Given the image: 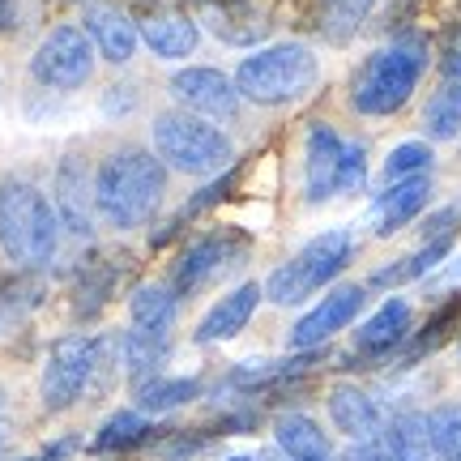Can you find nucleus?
<instances>
[{
  "instance_id": "nucleus-1",
  "label": "nucleus",
  "mask_w": 461,
  "mask_h": 461,
  "mask_svg": "<svg viewBox=\"0 0 461 461\" xmlns=\"http://www.w3.org/2000/svg\"><path fill=\"white\" fill-rule=\"evenodd\" d=\"M167 193V167L154 149H115L95 171V210L115 230L141 227Z\"/></svg>"
},
{
  "instance_id": "nucleus-35",
  "label": "nucleus",
  "mask_w": 461,
  "mask_h": 461,
  "mask_svg": "<svg viewBox=\"0 0 461 461\" xmlns=\"http://www.w3.org/2000/svg\"><path fill=\"white\" fill-rule=\"evenodd\" d=\"M227 188H230V176H222V180H218V184H210L205 193H197V197L188 201V210H184V214H201V210H210L214 201H222V197H227Z\"/></svg>"
},
{
  "instance_id": "nucleus-42",
  "label": "nucleus",
  "mask_w": 461,
  "mask_h": 461,
  "mask_svg": "<svg viewBox=\"0 0 461 461\" xmlns=\"http://www.w3.org/2000/svg\"><path fill=\"white\" fill-rule=\"evenodd\" d=\"M0 406H5V393H0Z\"/></svg>"
},
{
  "instance_id": "nucleus-5",
  "label": "nucleus",
  "mask_w": 461,
  "mask_h": 461,
  "mask_svg": "<svg viewBox=\"0 0 461 461\" xmlns=\"http://www.w3.org/2000/svg\"><path fill=\"white\" fill-rule=\"evenodd\" d=\"M149 141H154V154L163 158V167L184 171V176H214L235 158V146H230L227 132L193 112L154 115Z\"/></svg>"
},
{
  "instance_id": "nucleus-13",
  "label": "nucleus",
  "mask_w": 461,
  "mask_h": 461,
  "mask_svg": "<svg viewBox=\"0 0 461 461\" xmlns=\"http://www.w3.org/2000/svg\"><path fill=\"white\" fill-rule=\"evenodd\" d=\"M342 154H346V141L330 129V124L316 120L312 129H308V163H303V184H308V201H312V205L338 197Z\"/></svg>"
},
{
  "instance_id": "nucleus-10",
  "label": "nucleus",
  "mask_w": 461,
  "mask_h": 461,
  "mask_svg": "<svg viewBox=\"0 0 461 461\" xmlns=\"http://www.w3.org/2000/svg\"><path fill=\"white\" fill-rule=\"evenodd\" d=\"M167 90H171L193 115H218V120H227V115L240 112V90H235V82L210 65L180 68Z\"/></svg>"
},
{
  "instance_id": "nucleus-27",
  "label": "nucleus",
  "mask_w": 461,
  "mask_h": 461,
  "mask_svg": "<svg viewBox=\"0 0 461 461\" xmlns=\"http://www.w3.org/2000/svg\"><path fill=\"white\" fill-rule=\"evenodd\" d=\"M193 397H201V380H193V376L146 380V384H141V393H137V406L149 411V414H158V411H176V406L193 402Z\"/></svg>"
},
{
  "instance_id": "nucleus-39",
  "label": "nucleus",
  "mask_w": 461,
  "mask_h": 461,
  "mask_svg": "<svg viewBox=\"0 0 461 461\" xmlns=\"http://www.w3.org/2000/svg\"><path fill=\"white\" fill-rule=\"evenodd\" d=\"M14 17H17V5H14V0H0V34L14 26Z\"/></svg>"
},
{
  "instance_id": "nucleus-2",
  "label": "nucleus",
  "mask_w": 461,
  "mask_h": 461,
  "mask_svg": "<svg viewBox=\"0 0 461 461\" xmlns=\"http://www.w3.org/2000/svg\"><path fill=\"white\" fill-rule=\"evenodd\" d=\"M60 244V218L31 180H9L0 184V248L5 257L22 269H39L56 257Z\"/></svg>"
},
{
  "instance_id": "nucleus-34",
  "label": "nucleus",
  "mask_w": 461,
  "mask_h": 461,
  "mask_svg": "<svg viewBox=\"0 0 461 461\" xmlns=\"http://www.w3.org/2000/svg\"><path fill=\"white\" fill-rule=\"evenodd\" d=\"M346 461H397V453L389 448L384 436H376V440H359V445L346 453Z\"/></svg>"
},
{
  "instance_id": "nucleus-18",
  "label": "nucleus",
  "mask_w": 461,
  "mask_h": 461,
  "mask_svg": "<svg viewBox=\"0 0 461 461\" xmlns=\"http://www.w3.org/2000/svg\"><path fill=\"white\" fill-rule=\"evenodd\" d=\"M330 419H333V428L346 431L355 445H359V440H376L380 436L376 402L363 393V389H355V384H338V389L330 393Z\"/></svg>"
},
{
  "instance_id": "nucleus-41",
  "label": "nucleus",
  "mask_w": 461,
  "mask_h": 461,
  "mask_svg": "<svg viewBox=\"0 0 461 461\" xmlns=\"http://www.w3.org/2000/svg\"><path fill=\"white\" fill-rule=\"evenodd\" d=\"M230 461H252V457H230Z\"/></svg>"
},
{
  "instance_id": "nucleus-14",
  "label": "nucleus",
  "mask_w": 461,
  "mask_h": 461,
  "mask_svg": "<svg viewBox=\"0 0 461 461\" xmlns=\"http://www.w3.org/2000/svg\"><path fill=\"white\" fill-rule=\"evenodd\" d=\"M431 197V180L428 176H411V180H397L389 184L376 201H372V210H367V227L372 235H393L411 222Z\"/></svg>"
},
{
  "instance_id": "nucleus-22",
  "label": "nucleus",
  "mask_w": 461,
  "mask_h": 461,
  "mask_svg": "<svg viewBox=\"0 0 461 461\" xmlns=\"http://www.w3.org/2000/svg\"><path fill=\"white\" fill-rule=\"evenodd\" d=\"M167 346L171 333H149V330H129L120 342V363H124V376L129 380H146L154 376L167 359Z\"/></svg>"
},
{
  "instance_id": "nucleus-43",
  "label": "nucleus",
  "mask_w": 461,
  "mask_h": 461,
  "mask_svg": "<svg viewBox=\"0 0 461 461\" xmlns=\"http://www.w3.org/2000/svg\"><path fill=\"white\" fill-rule=\"evenodd\" d=\"M0 303H5V299H0Z\"/></svg>"
},
{
  "instance_id": "nucleus-20",
  "label": "nucleus",
  "mask_w": 461,
  "mask_h": 461,
  "mask_svg": "<svg viewBox=\"0 0 461 461\" xmlns=\"http://www.w3.org/2000/svg\"><path fill=\"white\" fill-rule=\"evenodd\" d=\"M180 316V295L171 291V282H146L137 286L129 299V321L132 330H149V333H171Z\"/></svg>"
},
{
  "instance_id": "nucleus-12",
  "label": "nucleus",
  "mask_w": 461,
  "mask_h": 461,
  "mask_svg": "<svg viewBox=\"0 0 461 461\" xmlns=\"http://www.w3.org/2000/svg\"><path fill=\"white\" fill-rule=\"evenodd\" d=\"M56 218L77 240L95 235V176L82 158H65L56 167Z\"/></svg>"
},
{
  "instance_id": "nucleus-15",
  "label": "nucleus",
  "mask_w": 461,
  "mask_h": 461,
  "mask_svg": "<svg viewBox=\"0 0 461 461\" xmlns=\"http://www.w3.org/2000/svg\"><path fill=\"white\" fill-rule=\"evenodd\" d=\"M86 34H90L95 51L112 65H129L137 56V43H141V31L132 26V17L112 9V5H90L86 9Z\"/></svg>"
},
{
  "instance_id": "nucleus-26",
  "label": "nucleus",
  "mask_w": 461,
  "mask_h": 461,
  "mask_svg": "<svg viewBox=\"0 0 461 461\" xmlns=\"http://www.w3.org/2000/svg\"><path fill=\"white\" fill-rule=\"evenodd\" d=\"M423 129L436 141H448L461 132V82H445V90H436L423 107Z\"/></svg>"
},
{
  "instance_id": "nucleus-16",
  "label": "nucleus",
  "mask_w": 461,
  "mask_h": 461,
  "mask_svg": "<svg viewBox=\"0 0 461 461\" xmlns=\"http://www.w3.org/2000/svg\"><path fill=\"white\" fill-rule=\"evenodd\" d=\"M265 286H257V282H244V286H235L230 295H222L205 312V321L197 325V338L201 346H214V342H227V338H235V333L244 330L248 321H252V312H257V303H261Z\"/></svg>"
},
{
  "instance_id": "nucleus-36",
  "label": "nucleus",
  "mask_w": 461,
  "mask_h": 461,
  "mask_svg": "<svg viewBox=\"0 0 461 461\" xmlns=\"http://www.w3.org/2000/svg\"><path fill=\"white\" fill-rule=\"evenodd\" d=\"M457 286H461V257H457L453 265H448V269L440 274V278H431V282H428V291H431V295H445V291H457Z\"/></svg>"
},
{
  "instance_id": "nucleus-8",
  "label": "nucleus",
  "mask_w": 461,
  "mask_h": 461,
  "mask_svg": "<svg viewBox=\"0 0 461 461\" xmlns=\"http://www.w3.org/2000/svg\"><path fill=\"white\" fill-rule=\"evenodd\" d=\"M95 367H99V342H95V338H86V333L60 338V342L51 346L48 363H43V384H39L43 411H51V414L68 411V406L86 393Z\"/></svg>"
},
{
  "instance_id": "nucleus-33",
  "label": "nucleus",
  "mask_w": 461,
  "mask_h": 461,
  "mask_svg": "<svg viewBox=\"0 0 461 461\" xmlns=\"http://www.w3.org/2000/svg\"><path fill=\"white\" fill-rule=\"evenodd\" d=\"M461 222V205H448V210H436V214L423 222V235H428V244L431 240H448L453 230H457Z\"/></svg>"
},
{
  "instance_id": "nucleus-24",
  "label": "nucleus",
  "mask_w": 461,
  "mask_h": 461,
  "mask_svg": "<svg viewBox=\"0 0 461 461\" xmlns=\"http://www.w3.org/2000/svg\"><path fill=\"white\" fill-rule=\"evenodd\" d=\"M448 248H453V235L448 240H431V244H423L414 257H402L397 265H384V269H376L372 278H367V286H402V282H414V278H428L436 265L448 257Z\"/></svg>"
},
{
  "instance_id": "nucleus-25",
  "label": "nucleus",
  "mask_w": 461,
  "mask_h": 461,
  "mask_svg": "<svg viewBox=\"0 0 461 461\" xmlns=\"http://www.w3.org/2000/svg\"><path fill=\"white\" fill-rule=\"evenodd\" d=\"M372 5L376 0H321V34L330 43L355 39L359 26L367 22V14H372Z\"/></svg>"
},
{
  "instance_id": "nucleus-28",
  "label": "nucleus",
  "mask_w": 461,
  "mask_h": 461,
  "mask_svg": "<svg viewBox=\"0 0 461 461\" xmlns=\"http://www.w3.org/2000/svg\"><path fill=\"white\" fill-rule=\"evenodd\" d=\"M146 419H141V411H120L112 414L107 423H103V431L95 436V453H120V448H132L146 440Z\"/></svg>"
},
{
  "instance_id": "nucleus-21",
  "label": "nucleus",
  "mask_w": 461,
  "mask_h": 461,
  "mask_svg": "<svg viewBox=\"0 0 461 461\" xmlns=\"http://www.w3.org/2000/svg\"><path fill=\"white\" fill-rule=\"evenodd\" d=\"M274 440H278L282 457L291 461H330L333 448H330V436L316 428L308 414H282L274 423Z\"/></svg>"
},
{
  "instance_id": "nucleus-4",
  "label": "nucleus",
  "mask_w": 461,
  "mask_h": 461,
  "mask_svg": "<svg viewBox=\"0 0 461 461\" xmlns=\"http://www.w3.org/2000/svg\"><path fill=\"white\" fill-rule=\"evenodd\" d=\"M321 77L312 48L303 43H274L244 56L235 68V90L240 99L257 103V107H282V103L303 99Z\"/></svg>"
},
{
  "instance_id": "nucleus-31",
  "label": "nucleus",
  "mask_w": 461,
  "mask_h": 461,
  "mask_svg": "<svg viewBox=\"0 0 461 461\" xmlns=\"http://www.w3.org/2000/svg\"><path fill=\"white\" fill-rule=\"evenodd\" d=\"M367 184V146L363 141H346L342 171H338V193H359Z\"/></svg>"
},
{
  "instance_id": "nucleus-7",
  "label": "nucleus",
  "mask_w": 461,
  "mask_h": 461,
  "mask_svg": "<svg viewBox=\"0 0 461 461\" xmlns=\"http://www.w3.org/2000/svg\"><path fill=\"white\" fill-rule=\"evenodd\" d=\"M95 73V43L82 26H56V31L34 48L31 56V77L48 90H77L90 82Z\"/></svg>"
},
{
  "instance_id": "nucleus-23",
  "label": "nucleus",
  "mask_w": 461,
  "mask_h": 461,
  "mask_svg": "<svg viewBox=\"0 0 461 461\" xmlns=\"http://www.w3.org/2000/svg\"><path fill=\"white\" fill-rule=\"evenodd\" d=\"M389 448L397 453V461H440V448L431 440V423L428 414H397L389 423Z\"/></svg>"
},
{
  "instance_id": "nucleus-32",
  "label": "nucleus",
  "mask_w": 461,
  "mask_h": 461,
  "mask_svg": "<svg viewBox=\"0 0 461 461\" xmlns=\"http://www.w3.org/2000/svg\"><path fill=\"white\" fill-rule=\"evenodd\" d=\"M107 291H112V269H107V265H95V269H86V286H82V299H77V312L90 316L95 308H103Z\"/></svg>"
},
{
  "instance_id": "nucleus-37",
  "label": "nucleus",
  "mask_w": 461,
  "mask_h": 461,
  "mask_svg": "<svg viewBox=\"0 0 461 461\" xmlns=\"http://www.w3.org/2000/svg\"><path fill=\"white\" fill-rule=\"evenodd\" d=\"M440 68H445L448 82H461V34L445 48V60H440Z\"/></svg>"
},
{
  "instance_id": "nucleus-40",
  "label": "nucleus",
  "mask_w": 461,
  "mask_h": 461,
  "mask_svg": "<svg viewBox=\"0 0 461 461\" xmlns=\"http://www.w3.org/2000/svg\"><path fill=\"white\" fill-rule=\"evenodd\" d=\"M0 445H5V423H0Z\"/></svg>"
},
{
  "instance_id": "nucleus-29",
  "label": "nucleus",
  "mask_w": 461,
  "mask_h": 461,
  "mask_svg": "<svg viewBox=\"0 0 461 461\" xmlns=\"http://www.w3.org/2000/svg\"><path fill=\"white\" fill-rule=\"evenodd\" d=\"M428 167H431V149L423 141H402L384 158V180L397 184V180H411V176H428Z\"/></svg>"
},
{
  "instance_id": "nucleus-6",
  "label": "nucleus",
  "mask_w": 461,
  "mask_h": 461,
  "mask_svg": "<svg viewBox=\"0 0 461 461\" xmlns=\"http://www.w3.org/2000/svg\"><path fill=\"white\" fill-rule=\"evenodd\" d=\"M350 252H355V240L346 235V230H325V235H316L308 244L299 248L291 261H282L269 278H265V295L282 303V308H291V303H303V299L321 291V286H330L338 274L346 269L350 261Z\"/></svg>"
},
{
  "instance_id": "nucleus-11",
  "label": "nucleus",
  "mask_w": 461,
  "mask_h": 461,
  "mask_svg": "<svg viewBox=\"0 0 461 461\" xmlns=\"http://www.w3.org/2000/svg\"><path fill=\"white\" fill-rule=\"evenodd\" d=\"M363 286H355V282H346V286H333L330 295L316 303L308 316H299L295 330H291V346L295 350H316L321 342H330L338 330H346L355 316H359L363 308Z\"/></svg>"
},
{
  "instance_id": "nucleus-19",
  "label": "nucleus",
  "mask_w": 461,
  "mask_h": 461,
  "mask_svg": "<svg viewBox=\"0 0 461 461\" xmlns=\"http://www.w3.org/2000/svg\"><path fill=\"white\" fill-rule=\"evenodd\" d=\"M141 43H146L158 60H184L193 56L201 43V26L184 14H158L141 26Z\"/></svg>"
},
{
  "instance_id": "nucleus-9",
  "label": "nucleus",
  "mask_w": 461,
  "mask_h": 461,
  "mask_svg": "<svg viewBox=\"0 0 461 461\" xmlns=\"http://www.w3.org/2000/svg\"><path fill=\"white\" fill-rule=\"evenodd\" d=\"M244 257H248V240H244V235H235V230H210V235H201L197 244H193L180 261H176L171 291H176L180 299L184 295H197L201 286L218 282L227 269L244 265Z\"/></svg>"
},
{
  "instance_id": "nucleus-38",
  "label": "nucleus",
  "mask_w": 461,
  "mask_h": 461,
  "mask_svg": "<svg viewBox=\"0 0 461 461\" xmlns=\"http://www.w3.org/2000/svg\"><path fill=\"white\" fill-rule=\"evenodd\" d=\"M68 453H73V440H60V445H51L48 453H39L31 461H68Z\"/></svg>"
},
{
  "instance_id": "nucleus-17",
  "label": "nucleus",
  "mask_w": 461,
  "mask_h": 461,
  "mask_svg": "<svg viewBox=\"0 0 461 461\" xmlns=\"http://www.w3.org/2000/svg\"><path fill=\"white\" fill-rule=\"evenodd\" d=\"M411 303L406 299H389V303H380L376 312L363 321L359 330V350L363 355H389V350H397V346L411 338Z\"/></svg>"
},
{
  "instance_id": "nucleus-3",
  "label": "nucleus",
  "mask_w": 461,
  "mask_h": 461,
  "mask_svg": "<svg viewBox=\"0 0 461 461\" xmlns=\"http://www.w3.org/2000/svg\"><path fill=\"white\" fill-rule=\"evenodd\" d=\"M428 68V39L423 34H402L397 43L376 51L355 77L350 103L359 115H393L406 107L414 86Z\"/></svg>"
},
{
  "instance_id": "nucleus-30",
  "label": "nucleus",
  "mask_w": 461,
  "mask_h": 461,
  "mask_svg": "<svg viewBox=\"0 0 461 461\" xmlns=\"http://www.w3.org/2000/svg\"><path fill=\"white\" fill-rule=\"evenodd\" d=\"M431 440L440 448V461H461V411L457 406H436L428 414Z\"/></svg>"
}]
</instances>
